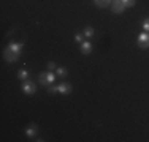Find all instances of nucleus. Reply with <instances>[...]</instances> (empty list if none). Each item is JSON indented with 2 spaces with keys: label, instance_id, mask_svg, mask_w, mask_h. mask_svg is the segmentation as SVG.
I'll return each mask as SVG.
<instances>
[{
  "label": "nucleus",
  "instance_id": "f257e3e1",
  "mask_svg": "<svg viewBox=\"0 0 149 142\" xmlns=\"http://www.w3.org/2000/svg\"><path fill=\"white\" fill-rule=\"evenodd\" d=\"M22 92L26 95H33L35 92H37V85H35L33 81H30V79L24 81L22 82Z\"/></svg>",
  "mask_w": 149,
  "mask_h": 142
},
{
  "label": "nucleus",
  "instance_id": "f03ea898",
  "mask_svg": "<svg viewBox=\"0 0 149 142\" xmlns=\"http://www.w3.org/2000/svg\"><path fill=\"white\" fill-rule=\"evenodd\" d=\"M136 43H138V46H140L141 49H148L149 48V33L148 32H143V33L138 35Z\"/></svg>",
  "mask_w": 149,
  "mask_h": 142
},
{
  "label": "nucleus",
  "instance_id": "7ed1b4c3",
  "mask_svg": "<svg viewBox=\"0 0 149 142\" xmlns=\"http://www.w3.org/2000/svg\"><path fill=\"white\" fill-rule=\"evenodd\" d=\"M3 59H5L8 63H15V62L19 60V54H16V52H13L10 48H6L5 51H3Z\"/></svg>",
  "mask_w": 149,
  "mask_h": 142
},
{
  "label": "nucleus",
  "instance_id": "20e7f679",
  "mask_svg": "<svg viewBox=\"0 0 149 142\" xmlns=\"http://www.w3.org/2000/svg\"><path fill=\"white\" fill-rule=\"evenodd\" d=\"M57 87H59L57 93H60V95H70L73 92V85L70 84V82H60Z\"/></svg>",
  "mask_w": 149,
  "mask_h": 142
},
{
  "label": "nucleus",
  "instance_id": "39448f33",
  "mask_svg": "<svg viewBox=\"0 0 149 142\" xmlns=\"http://www.w3.org/2000/svg\"><path fill=\"white\" fill-rule=\"evenodd\" d=\"M111 10H113V13H116V14H122L124 10H125V6H124V3L120 2V0H113Z\"/></svg>",
  "mask_w": 149,
  "mask_h": 142
},
{
  "label": "nucleus",
  "instance_id": "423d86ee",
  "mask_svg": "<svg viewBox=\"0 0 149 142\" xmlns=\"http://www.w3.org/2000/svg\"><path fill=\"white\" fill-rule=\"evenodd\" d=\"M6 48H10L13 52H16V54H19V55H21V52H22V48H24V43H15V41H10Z\"/></svg>",
  "mask_w": 149,
  "mask_h": 142
},
{
  "label": "nucleus",
  "instance_id": "0eeeda50",
  "mask_svg": "<svg viewBox=\"0 0 149 142\" xmlns=\"http://www.w3.org/2000/svg\"><path fill=\"white\" fill-rule=\"evenodd\" d=\"M37 133H38V128H37L35 123H30V125L26 128V136L30 137V139H33V137L37 136Z\"/></svg>",
  "mask_w": 149,
  "mask_h": 142
},
{
  "label": "nucleus",
  "instance_id": "6e6552de",
  "mask_svg": "<svg viewBox=\"0 0 149 142\" xmlns=\"http://www.w3.org/2000/svg\"><path fill=\"white\" fill-rule=\"evenodd\" d=\"M38 81H40L41 85H45V87H48L49 84V76H48V71H45V73H40L38 74Z\"/></svg>",
  "mask_w": 149,
  "mask_h": 142
},
{
  "label": "nucleus",
  "instance_id": "1a4fd4ad",
  "mask_svg": "<svg viewBox=\"0 0 149 142\" xmlns=\"http://www.w3.org/2000/svg\"><path fill=\"white\" fill-rule=\"evenodd\" d=\"M81 52H83L84 55H89L92 52V44L89 41H83V43H81Z\"/></svg>",
  "mask_w": 149,
  "mask_h": 142
},
{
  "label": "nucleus",
  "instance_id": "9d476101",
  "mask_svg": "<svg viewBox=\"0 0 149 142\" xmlns=\"http://www.w3.org/2000/svg\"><path fill=\"white\" fill-rule=\"evenodd\" d=\"M17 79L22 81V82H24V81H27V79H29V71H27V70H19V71H17Z\"/></svg>",
  "mask_w": 149,
  "mask_h": 142
},
{
  "label": "nucleus",
  "instance_id": "9b49d317",
  "mask_svg": "<svg viewBox=\"0 0 149 142\" xmlns=\"http://www.w3.org/2000/svg\"><path fill=\"white\" fill-rule=\"evenodd\" d=\"M111 2L113 0H94V3L98 6V8H105V6H108Z\"/></svg>",
  "mask_w": 149,
  "mask_h": 142
},
{
  "label": "nucleus",
  "instance_id": "f8f14e48",
  "mask_svg": "<svg viewBox=\"0 0 149 142\" xmlns=\"http://www.w3.org/2000/svg\"><path fill=\"white\" fill-rule=\"evenodd\" d=\"M94 33H95V30H94L92 27H86V28L83 30V35H84L86 38H92V37H94Z\"/></svg>",
  "mask_w": 149,
  "mask_h": 142
},
{
  "label": "nucleus",
  "instance_id": "ddd939ff",
  "mask_svg": "<svg viewBox=\"0 0 149 142\" xmlns=\"http://www.w3.org/2000/svg\"><path fill=\"white\" fill-rule=\"evenodd\" d=\"M56 74H57V76H60V77H67V70L63 68V66H57V68H56Z\"/></svg>",
  "mask_w": 149,
  "mask_h": 142
},
{
  "label": "nucleus",
  "instance_id": "4468645a",
  "mask_svg": "<svg viewBox=\"0 0 149 142\" xmlns=\"http://www.w3.org/2000/svg\"><path fill=\"white\" fill-rule=\"evenodd\" d=\"M141 27H143L144 32H148V33H149V17L143 19V22H141Z\"/></svg>",
  "mask_w": 149,
  "mask_h": 142
},
{
  "label": "nucleus",
  "instance_id": "2eb2a0df",
  "mask_svg": "<svg viewBox=\"0 0 149 142\" xmlns=\"http://www.w3.org/2000/svg\"><path fill=\"white\" fill-rule=\"evenodd\" d=\"M120 2L124 3V6H125V8H130V6H133L135 3H136V0H120Z\"/></svg>",
  "mask_w": 149,
  "mask_h": 142
},
{
  "label": "nucleus",
  "instance_id": "dca6fc26",
  "mask_svg": "<svg viewBox=\"0 0 149 142\" xmlns=\"http://www.w3.org/2000/svg\"><path fill=\"white\" fill-rule=\"evenodd\" d=\"M48 92H49V93H56V92H59V87H57V85L49 84V85H48Z\"/></svg>",
  "mask_w": 149,
  "mask_h": 142
},
{
  "label": "nucleus",
  "instance_id": "f3484780",
  "mask_svg": "<svg viewBox=\"0 0 149 142\" xmlns=\"http://www.w3.org/2000/svg\"><path fill=\"white\" fill-rule=\"evenodd\" d=\"M74 41H76V43H83L84 41V35L83 33H76V35H74Z\"/></svg>",
  "mask_w": 149,
  "mask_h": 142
},
{
  "label": "nucleus",
  "instance_id": "a211bd4d",
  "mask_svg": "<svg viewBox=\"0 0 149 142\" xmlns=\"http://www.w3.org/2000/svg\"><path fill=\"white\" fill-rule=\"evenodd\" d=\"M57 66H56V63L54 62H48V71H54Z\"/></svg>",
  "mask_w": 149,
  "mask_h": 142
}]
</instances>
